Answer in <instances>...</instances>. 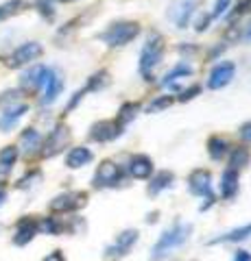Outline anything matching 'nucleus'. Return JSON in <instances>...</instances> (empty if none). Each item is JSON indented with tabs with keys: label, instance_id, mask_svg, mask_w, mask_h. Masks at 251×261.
I'll list each match as a JSON object with an SVG mask.
<instances>
[{
	"label": "nucleus",
	"instance_id": "1",
	"mask_svg": "<svg viewBox=\"0 0 251 261\" xmlns=\"http://www.w3.org/2000/svg\"><path fill=\"white\" fill-rule=\"evenodd\" d=\"M190 233H192V224H188V222H175L171 228H166L151 250V261L166 259L173 250L184 246V244L190 240Z\"/></svg>",
	"mask_w": 251,
	"mask_h": 261
},
{
	"label": "nucleus",
	"instance_id": "2",
	"mask_svg": "<svg viewBox=\"0 0 251 261\" xmlns=\"http://www.w3.org/2000/svg\"><path fill=\"white\" fill-rule=\"evenodd\" d=\"M164 50H166L164 37H162L157 31L149 33L147 44H144L142 50H140V63H138V70H140V74H142L144 81L153 79V70L159 65L162 57H164Z\"/></svg>",
	"mask_w": 251,
	"mask_h": 261
},
{
	"label": "nucleus",
	"instance_id": "3",
	"mask_svg": "<svg viewBox=\"0 0 251 261\" xmlns=\"http://www.w3.org/2000/svg\"><path fill=\"white\" fill-rule=\"evenodd\" d=\"M138 35H140V24L131 20H120V22H111L107 31L101 33V39L111 48H120L131 44Z\"/></svg>",
	"mask_w": 251,
	"mask_h": 261
},
{
	"label": "nucleus",
	"instance_id": "4",
	"mask_svg": "<svg viewBox=\"0 0 251 261\" xmlns=\"http://www.w3.org/2000/svg\"><path fill=\"white\" fill-rule=\"evenodd\" d=\"M188 190L194 194V196H201V198H206V205H201V211H206L214 205V194H212V174H210V170H194L190 172L188 176Z\"/></svg>",
	"mask_w": 251,
	"mask_h": 261
},
{
	"label": "nucleus",
	"instance_id": "5",
	"mask_svg": "<svg viewBox=\"0 0 251 261\" xmlns=\"http://www.w3.org/2000/svg\"><path fill=\"white\" fill-rule=\"evenodd\" d=\"M197 7H199V0H173L168 5V11H166V18L171 20L177 29H186L192 20V15L197 13Z\"/></svg>",
	"mask_w": 251,
	"mask_h": 261
},
{
	"label": "nucleus",
	"instance_id": "6",
	"mask_svg": "<svg viewBox=\"0 0 251 261\" xmlns=\"http://www.w3.org/2000/svg\"><path fill=\"white\" fill-rule=\"evenodd\" d=\"M68 144H70V130H68V126L66 124H57L51 130V135H48L46 140L42 142V154L46 159H51V157H55V154H59Z\"/></svg>",
	"mask_w": 251,
	"mask_h": 261
},
{
	"label": "nucleus",
	"instance_id": "7",
	"mask_svg": "<svg viewBox=\"0 0 251 261\" xmlns=\"http://www.w3.org/2000/svg\"><path fill=\"white\" fill-rule=\"evenodd\" d=\"M138 238H140V233H138L135 228H127V231H123L120 235H116L114 244H109L105 252H107L109 259H120V257H125L127 252L135 246Z\"/></svg>",
	"mask_w": 251,
	"mask_h": 261
},
{
	"label": "nucleus",
	"instance_id": "8",
	"mask_svg": "<svg viewBox=\"0 0 251 261\" xmlns=\"http://www.w3.org/2000/svg\"><path fill=\"white\" fill-rule=\"evenodd\" d=\"M42 53H44V48L39 46L37 42H27V44H22L20 48H15L7 63H9V68H22V65L35 61L37 57H42Z\"/></svg>",
	"mask_w": 251,
	"mask_h": 261
},
{
	"label": "nucleus",
	"instance_id": "9",
	"mask_svg": "<svg viewBox=\"0 0 251 261\" xmlns=\"http://www.w3.org/2000/svg\"><path fill=\"white\" fill-rule=\"evenodd\" d=\"M87 200V194L85 192H66V194H59L57 198H53L51 202V211L55 214H66V211H75L79 207H83Z\"/></svg>",
	"mask_w": 251,
	"mask_h": 261
},
{
	"label": "nucleus",
	"instance_id": "10",
	"mask_svg": "<svg viewBox=\"0 0 251 261\" xmlns=\"http://www.w3.org/2000/svg\"><path fill=\"white\" fill-rule=\"evenodd\" d=\"M234 76H236V63H232V61H221V63L214 65L212 72H210L208 87H210V89H221V87H225V85H230Z\"/></svg>",
	"mask_w": 251,
	"mask_h": 261
},
{
	"label": "nucleus",
	"instance_id": "11",
	"mask_svg": "<svg viewBox=\"0 0 251 261\" xmlns=\"http://www.w3.org/2000/svg\"><path fill=\"white\" fill-rule=\"evenodd\" d=\"M120 183V168L114 161L105 159L94 172V187H114Z\"/></svg>",
	"mask_w": 251,
	"mask_h": 261
},
{
	"label": "nucleus",
	"instance_id": "12",
	"mask_svg": "<svg viewBox=\"0 0 251 261\" xmlns=\"http://www.w3.org/2000/svg\"><path fill=\"white\" fill-rule=\"evenodd\" d=\"M120 133H123V126L118 124V120H101V122H96V124H92L90 140L103 144V142L116 140V137H120Z\"/></svg>",
	"mask_w": 251,
	"mask_h": 261
},
{
	"label": "nucleus",
	"instance_id": "13",
	"mask_svg": "<svg viewBox=\"0 0 251 261\" xmlns=\"http://www.w3.org/2000/svg\"><path fill=\"white\" fill-rule=\"evenodd\" d=\"M42 105H53L57 100V96L61 94L63 89V81L59 79V74L51 68H46L44 72V79H42Z\"/></svg>",
	"mask_w": 251,
	"mask_h": 261
},
{
	"label": "nucleus",
	"instance_id": "14",
	"mask_svg": "<svg viewBox=\"0 0 251 261\" xmlns=\"http://www.w3.org/2000/svg\"><path fill=\"white\" fill-rule=\"evenodd\" d=\"M192 65L190 63H186V61H181V63H177L173 70H168L166 74H164V79H162V87H166V89H179V85L184 83L188 76H192Z\"/></svg>",
	"mask_w": 251,
	"mask_h": 261
},
{
	"label": "nucleus",
	"instance_id": "15",
	"mask_svg": "<svg viewBox=\"0 0 251 261\" xmlns=\"http://www.w3.org/2000/svg\"><path fill=\"white\" fill-rule=\"evenodd\" d=\"M39 231V224L35 222L33 218H22L18 222V228H15V238H13V244H18V246H24V244H29L31 240L37 235Z\"/></svg>",
	"mask_w": 251,
	"mask_h": 261
},
{
	"label": "nucleus",
	"instance_id": "16",
	"mask_svg": "<svg viewBox=\"0 0 251 261\" xmlns=\"http://www.w3.org/2000/svg\"><path fill=\"white\" fill-rule=\"evenodd\" d=\"M129 174L133 178H149L153 174V161L147 154H133L129 159Z\"/></svg>",
	"mask_w": 251,
	"mask_h": 261
},
{
	"label": "nucleus",
	"instance_id": "17",
	"mask_svg": "<svg viewBox=\"0 0 251 261\" xmlns=\"http://www.w3.org/2000/svg\"><path fill=\"white\" fill-rule=\"evenodd\" d=\"M27 111H29V107L24 102L11 105V107H5V111L0 113V130H9L11 126H15V122H18Z\"/></svg>",
	"mask_w": 251,
	"mask_h": 261
},
{
	"label": "nucleus",
	"instance_id": "18",
	"mask_svg": "<svg viewBox=\"0 0 251 261\" xmlns=\"http://www.w3.org/2000/svg\"><path fill=\"white\" fill-rule=\"evenodd\" d=\"M44 72H46L44 65H35V68H31L29 72H24L22 79H20V87L24 89V92H31V94L37 92L39 85H42Z\"/></svg>",
	"mask_w": 251,
	"mask_h": 261
},
{
	"label": "nucleus",
	"instance_id": "19",
	"mask_svg": "<svg viewBox=\"0 0 251 261\" xmlns=\"http://www.w3.org/2000/svg\"><path fill=\"white\" fill-rule=\"evenodd\" d=\"M92 159H94V154H92L90 148H85V146H75V148H70L68 157H66V166L77 170V168L87 166Z\"/></svg>",
	"mask_w": 251,
	"mask_h": 261
},
{
	"label": "nucleus",
	"instance_id": "20",
	"mask_svg": "<svg viewBox=\"0 0 251 261\" xmlns=\"http://www.w3.org/2000/svg\"><path fill=\"white\" fill-rule=\"evenodd\" d=\"M236 194H238V172L227 168L221 176V196L225 200H232Z\"/></svg>",
	"mask_w": 251,
	"mask_h": 261
},
{
	"label": "nucleus",
	"instance_id": "21",
	"mask_svg": "<svg viewBox=\"0 0 251 261\" xmlns=\"http://www.w3.org/2000/svg\"><path fill=\"white\" fill-rule=\"evenodd\" d=\"M20 146H22V152L24 154H33L42 148V135L37 133L35 128H27L22 130L20 135Z\"/></svg>",
	"mask_w": 251,
	"mask_h": 261
},
{
	"label": "nucleus",
	"instance_id": "22",
	"mask_svg": "<svg viewBox=\"0 0 251 261\" xmlns=\"http://www.w3.org/2000/svg\"><path fill=\"white\" fill-rule=\"evenodd\" d=\"M249 238H251V224H245L240 228H234V231L218 235V238H214L210 244H236V242H245Z\"/></svg>",
	"mask_w": 251,
	"mask_h": 261
},
{
	"label": "nucleus",
	"instance_id": "23",
	"mask_svg": "<svg viewBox=\"0 0 251 261\" xmlns=\"http://www.w3.org/2000/svg\"><path fill=\"white\" fill-rule=\"evenodd\" d=\"M15 161H18V148H15V146H5V148L0 150V181L9 176Z\"/></svg>",
	"mask_w": 251,
	"mask_h": 261
},
{
	"label": "nucleus",
	"instance_id": "24",
	"mask_svg": "<svg viewBox=\"0 0 251 261\" xmlns=\"http://www.w3.org/2000/svg\"><path fill=\"white\" fill-rule=\"evenodd\" d=\"M227 152H230V144H227V140H225V137L212 135V137L208 140V154H210V159L221 161Z\"/></svg>",
	"mask_w": 251,
	"mask_h": 261
},
{
	"label": "nucleus",
	"instance_id": "25",
	"mask_svg": "<svg viewBox=\"0 0 251 261\" xmlns=\"http://www.w3.org/2000/svg\"><path fill=\"white\" fill-rule=\"evenodd\" d=\"M175 181V174L173 172H168V170H162V172H157L155 176L151 178V183H149V194L151 196H155L159 192H164L166 187H171Z\"/></svg>",
	"mask_w": 251,
	"mask_h": 261
},
{
	"label": "nucleus",
	"instance_id": "26",
	"mask_svg": "<svg viewBox=\"0 0 251 261\" xmlns=\"http://www.w3.org/2000/svg\"><path fill=\"white\" fill-rule=\"evenodd\" d=\"M249 161H251V152H249L247 146H236V148L230 152V168L236 170V172L242 168H247Z\"/></svg>",
	"mask_w": 251,
	"mask_h": 261
},
{
	"label": "nucleus",
	"instance_id": "27",
	"mask_svg": "<svg viewBox=\"0 0 251 261\" xmlns=\"http://www.w3.org/2000/svg\"><path fill=\"white\" fill-rule=\"evenodd\" d=\"M27 5H29V0H9V3L0 5V22L9 20L11 15L24 11V7H27Z\"/></svg>",
	"mask_w": 251,
	"mask_h": 261
},
{
	"label": "nucleus",
	"instance_id": "28",
	"mask_svg": "<svg viewBox=\"0 0 251 261\" xmlns=\"http://www.w3.org/2000/svg\"><path fill=\"white\" fill-rule=\"evenodd\" d=\"M138 111H140V105H138V102L123 105V107H120V113H118V124L120 126H127L129 122H131L138 116Z\"/></svg>",
	"mask_w": 251,
	"mask_h": 261
},
{
	"label": "nucleus",
	"instance_id": "29",
	"mask_svg": "<svg viewBox=\"0 0 251 261\" xmlns=\"http://www.w3.org/2000/svg\"><path fill=\"white\" fill-rule=\"evenodd\" d=\"M107 85H109V74H107L105 70H101V72H96V74L90 76V81H87L85 89H87V92H99V89L107 87Z\"/></svg>",
	"mask_w": 251,
	"mask_h": 261
},
{
	"label": "nucleus",
	"instance_id": "30",
	"mask_svg": "<svg viewBox=\"0 0 251 261\" xmlns=\"http://www.w3.org/2000/svg\"><path fill=\"white\" fill-rule=\"evenodd\" d=\"M173 102H175V98H173V96H157V98H153V100L147 105V113H157V111H164V109L171 107Z\"/></svg>",
	"mask_w": 251,
	"mask_h": 261
},
{
	"label": "nucleus",
	"instance_id": "31",
	"mask_svg": "<svg viewBox=\"0 0 251 261\" xmlns=\"http://www.w3.org/2000/svg\"><path fill=\"white\" fill-rule=\"evenodd\" d=\"M37 11L44 15L46 20L55 18V9H53V0H37Z\"/></svg>",
	"mask_w": 251,
	"mask_h": 261
},
{
	"label": "nucleus",
	"instance_id": "32",
	"mask_svg": "<svg viewBox=\"0 0 251 261\" xmlns=\"http://www.w3.org/2000/svg\"><path fill=\"white\" fill-rule=\"evenodd\" d=\"M18 96H20V92H15V89H11V92H5L3 96H0V107H11L13 102H18Z\"/></svg>",
	"mask_w": 251,
	"mask_h": 261
},
{
	"label": "nucleus",
	"instance_id": "33",
	"mask_svg": "<svg viewBox=\"0 0 251 261\" xmlns=\"http://www.w3.org/2000/svg\"><path fill=\"white\" fill-rule=\"evenodd\" d=\"M39 224V228H42V231H46V233H57L59 231V224L55 222V218H46V220H42V222H37Z\"/></svg>",
	"mask_w": 251,
	"mask_h": 261
},
{
	"label": "nucleus",
	"instance_id": "34",
	"mask_svg": "<svg viewBox=\"0 0 251 261\" xmlns=\"http://www.w3.org/2000/svg\"><path fill=\"white\" fill-rule=\"evenodd\" d=\"M39 176H42V174H39L37 170H33V172H31V174H27L24 178H20L18 187H20V190H27V187H31V185H33V181H39Z\"/></svg>",
	"mask_w": 251,
	"mask_h": 261
},
{
	"label": "nucleus",
	"instance_id": "35",
	"mask_svg": "<svg viewBox=\"0 0 251 261\" xmlns=\"http://www.w3.org/2000/svg\"><path fill=\"white\" fill-rule=\"evenodd\" d=\"M230 3H232V0H216L214 11H212V15H210V18H221V15L230 9Z\"/></svg>",
	"mask_w": 251,
	"mask_h": 261
},
{
	"label": "nucleus",
	"instance_id": "36",
	"mask_svg": "<svg viewBox=\"0 0 251 261\" xmlns=\"http://www.w3.org/2000/svg\"><path fill=\"white\" fill-rule=\"evenodd\" d=\"M199 92H201V87H199V85H192V87H188V89H184V92H181V96H179V102L192 100V98L197 96Z\"/></svg>",
	"mask_w": 251,
	"mask_h": 261
},
{
	"label": "nucleus",
	"instance_id": "37",
	"mask_svg": "<svg viewBox=\"0 0 251 261\" xmlns=\"http://www.w3.org/2000/svg\"><path fill=\"white\" fill-rule=\"evenodd\" d=\"M238 135L242 142H251V122H245V124L238 128Z\"/></svg>",
	"mask_w": 251,
	"mask_h": 261
},
{
	"label": "nucleus",
	"instance_id": "38",
	"mask_svg": "<svg viewBox=\"0 0 251 261\" xmlns=\"http://www.w3.org/2000/svg\"><path fill=\"white\" fill-rule=\"evenodd\" d=\"M208 22H210V15H201L197 20V33H203L208 29Z\"/></svg>",
	"mask_w": 251,
	"mask_h": 261
},
{
	"label": "nucleus",
	"instance_id": "39",
	"mask_svg": "<svg viewBox=\"0 0 251 261\" xmlns=\"http://www.w3.org/2000/svg\"><path fill=\"white\" fill-rule=\"evenodd\" d=\"M251 11V0H242V3L236 7V13L242 15V13H249Z\"/></svg>",
	"mask_w": 251,
	"mask_h": 261
},
{
	"label": "nucleus",
	"instance_id": "40",
	"mask_svg": "<svg viewBox=\"0 0 251 261\" xmlns=\"http://www.w3.org/2000/svg\"><path fill=\"white\" fill-rule=\"evenodd\" d=\"M234 261H251V252H247V250H238L236 255H234Z\"/></svg>",
	"mask_w": 251,
	"mask_h": 261
},
{
	"label": "nucleus",
	"instance_id": "41",
	"mask_svg": "<svg viewBox=\"0 0 251 261\" xmlns=\"http://www.w3.org/2000/svg\"><path fill=\"white\" fill-rule=\"evenodd\" d=\"M44 261H66V259H63V255H61L59 250H55V252H51V255H48Z\"/></svg>",
	"mask_w": 251,
	"mask_h": 261
},
{
	"label": "nucleus",
	"instance_id": "42",
	"mask_svg": "<svg viewBox=\"0 0 251 261\" xmlns=\"http://www.w3.org/2000/svg\"><path fill=\"white\" fill-rule=\"evenodd\" d=\"M5 198H7V190H5L3 185H0V205H3V202H5Z\"/></svg>",
	"mask_w": 251,
	"mask_h": 261
},
{
	"label": "nucleus",
	"instance_id": "43",
	"mask_svg": "<svg viewBox=\"0 0 251 261\" xmlns=\"http://www.w3.org/2000/svg\"><path fill=\"white\" fill-rule=\"evenodd\" d=\"M245 37H247V39H251V24L247 27V33H245Z\"/></svg>",
	"mask_w": 251,
	"mask_h": 261
},
{
	"label": "nucleus",
	"instance_id": "44",
	"mask_svg": "<svg viewBox=\"0 0 251 261\" xmlns=\"http://www.w3.org/2000/svg\"><path fill=\"white\" fill-rule=\"evenodd\" d=\"M59 3H77V0H59Z\"/></svg>",
	"mask_w": 251,
	"mask_h": 261
}]
</instances>
